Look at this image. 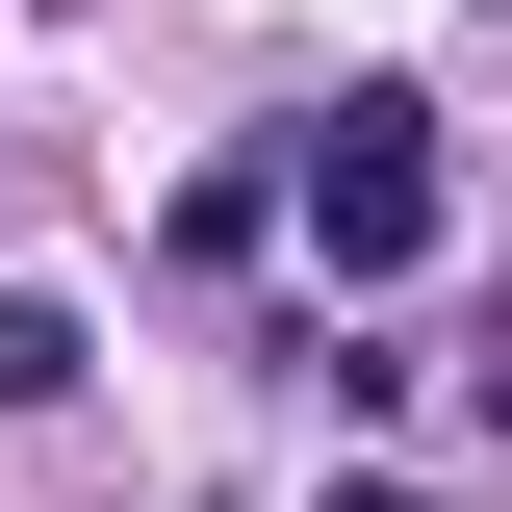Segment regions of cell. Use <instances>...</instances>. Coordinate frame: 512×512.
<instances>
[{
  "mask_svg": "<svg viewBox=\"0 0 512 512\" xmlns=\"http://www.w3.org/2000/svg\"><path fill=\"white\" fill-rule=\"evenodd\" d=\"M436 103H410V77H359V103L333 128H282V231L333 256V282H410V256H436Z\"/></svg>",
  "mask_w": 512,
  "mask_h": 512,
  "instance_id": "obj_1",
  "label": "cell"
},
{
  "mask_svg": "<svg viewBox=\"0 0 512 512\" xmlns=\"http://www.w3.org/2000/svg\"><path fill=\"white\" fill-rule=\"evenodd\" d=\"M52 384H77V308H52V282H0V410H52Z\"/></svg>",
  "mask_w": 512,
  "mask_h": 512,
  "instance_id": "obj_2",
  "label": "cell"
},
{
  "mask_svg": "<svg viewBox=\"0 0 512 512\" xmlns=\"http://www.w3.org/2000/svg\"><path fill=\"white\" fill-rule=\"evenodd\" d=\"M333 512H410V487H333Z\"/></svg>",
  "mask_w": 512,
  "mask_h": 512,
  "instance_id": "obj_3",
  "label": "cell"
}]
</instances>
